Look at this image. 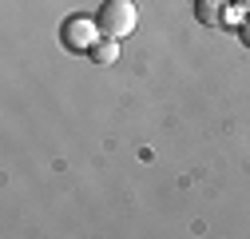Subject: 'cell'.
Instances as JSON below:
<instances>
[{"instance_id": "6da1fadb", "label": "cell", "mask_w": 250, "mask_h": 239, "mask_svg": "<svg viewBox=\"0 0 250 239\" xmlns=\"http://www.w3.org/2000/svg\"><path fill=\"white\" fill-rule=\"evenodd\" d=\"M96 20H100V32L107 40H127L135 32V24H139V8L131 0H104Z\"/></svg>"}, {"instance_id": "5b68a950", "label": "cell", "mask_w": 250, "mask_h": 239, "mask_svg": "<svg viewBox=\"0 0 250 239\" xmlns=\"http://www.w3.org/2000/svg\"><path fill=\"white\" fill-rule=\"evenodd\" d=\"M242 40H246V48H250V12H246V20H242Z\"/></svg>"}, {"instance_id": "8992f818", "label": "cell", "mask_w": 250, "mask_h": 239, "mask_svg": "<svg viewBox=\"0 0 250 239\" xmlns=\"http://www.w3.org/2000/svg\"><path fill=\"white\" fill-rule=\"evenodd\" d=\"M234 8H242V12H250V0H234Z\"/></svg>"}, {"instance_id": "7a4b0ae2", "label": "cell", "mask_w": 250, "mask_h": 239, "mask_svg": "<svg viewBox=\"0 0 250 239\" xmlns=\"http://www.w3.org/2000/svg\"><path fill=\"white\" fill-rule=\"evenodd\" d=\"M60 40H64V48H72V52H91L100 40H104V32H100V20H91V16H68L64 20V28H60Z\"/></svg>"}, {"instance_id": "3957f363", "label": "cell", "mask_w": 250, "mask_h": 239, "mask_svg": "<svg viewBox=\"0 0 250 239\" xmlns=\"http://www.w3.org/2000/svg\"><path fill=\"white\" fill-rule=\"evenodd\" d=\"M227 0H195V20L199 24H207V28H218L227 20Z\"/></svg>"}, {"instance_id": "277c9868", "label": "cell", "mask_w": 250, "mask_h": 239, "mask_svg": "<svg viewBox=\"0 0 250 239\" xmlns=\"http://www.w3.org/2000/svg\"><path fill=\"white\" fill-rule=\"evenodd\" d=\"M87 56L96 60V64H115V60H119V40H107V36H104V40L91 48Z\"/></svg>"}]
</instances>
